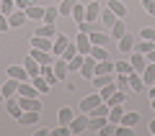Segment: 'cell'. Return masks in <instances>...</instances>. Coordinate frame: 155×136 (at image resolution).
Returning <instances> with one entry per match:
<instances>
[{"mask_svg": "<svg viewBox=\"0 0 155 136\" xmlns=\"http://www.w3.org/2000/svg\"><path fill=\"white\" fill-rule=\"evenodd\" d=\"M98 103H104V98H101V93H96V90H93L91 95H85V98L80 100V113H91Z\"/></svg>", "mask_w": 155, "mask_h": 136, "instance_id": "cell-1", "label": "cell"}, {"mask_svg": "<svg viewBox=\"0 0 155 136\" xmlns=\"http://www.w3.org/2000/svg\"><path fill=\"white\" fill-rule=\"evenodd\" d=\"M88 118H91V116L83 113V116H75V118L70 121V131H72V136H78V134H83V131H88Z\"/></svg>", "mask_w": 155, "mask_h": 136, "instance_id": "cell-2", "label": "cell"}, {"mask_svg": "<svg viewBox=\"0 0 155 136\" xmlns=\"http://www.w3.org/2000/svg\"><path fill=\"white\" fill-rule=\"evenodd\" d=\"M18 100H21V108L23 110H36V113H41V100H39V95L36 98H31V95H18Z\"/></svg>", "mask_w": 155, "mask_h": 136, "instance_id": "cell-3", "label": "cell"}, {"mask_svg": "<svg viewBox=\"0 0 155 136\" xmlns=\"http://www.w3.org/2000/svg\"><path fill=\"white\" fill-rule=\"evenodd\" d=\"M70 41H72V39L67 36V33H57V36H54V44H52V54H54V57H62V51L67 49V44H70Z\"/></svg>", "mask_w": 155, "mask_h": 136, "instance_id": "cell-4", "label": "cell"}, {"mask_svg": "<svg viewBox=\"0 0 155 136\" xmlns=\"http://www.w3.org/2000/svg\"><path fill=\"white\" fill-rule=\"evenodd\" d=\"M93 75H96V59L91 54H85V62H83V67H80V77L83 80H93Z\"/></svg>", "mask_w": 155, "mask_h": 136, "instance_id": "cell-5", "label": "cell"}, {"mask_svg": "<svg viewBox=\"0 0 155 136\" xmlns=\"http://www.w3.org/2000/svg\"><path fill=\"white\" fill-rule=\"evenodd\" d=\"M54 75L60 82L67 80V75H70V64H67V59H62V57H57L54 59Z\"/></svg>", "mask_w": 155, "mask_h": 136, "instance_id": "cell-6", "label": "cell"}, {"mask_svg": "<svg viewBox=\"0 0 155 136\" xmlns=\"http://www.w3.org/2000/svg\"><path fill=\"white\" fill-rule=\"evenodd\" d=\"M75 46H78V51L80 54H91V36L88 33H83V31H78V36H75Z\"/></svg>", "mask_w": 155, "mask_h": 136, "instance_id": "cell-7", "label": "cell"}, {"mask_svg": "<svg viewBox=\"0 0 155 136\" xmlns=\"http://www.w3.org/2000/svg\"><path fill=\"white\" fill-rule=\"evenodd\" d=\"M5 110H8V116H11V118H16V121H18V116L23 113L18 95H16V98H5Z\"/></svg>", "mask_w": 155, "mask_h": 136, "instance_id": "cell-8", "label": "cell"}, {"mask_svg": "<svg viewBox=\"0 0 155 136\" xmlns=\"http://www.w3.org/2000/svg\"><path fill=\"white\" fill-rule=\"evenodd\" d=\"M31 57L39 62V64H52V62L57 59V57L52 54V51H44V49H34V46H31Z\"/></svg>", "mask_w": 155, "mask_h": 136, "instance_id": "cell-9", "label": "cell"}, {"mask_svg": "<svg viewBox=\"0 0 155 136\" xmlns=\"http://www.w3.org/2000/svg\"><path fill=\"white\" fill-rule=\"evenodd\" d=\"M8 77H13V80H18V82L31 80V75L26 72V67H23V64H13V67H8Z\"/></svg>", "mask_w": 155, "mask_h": 136, "instance_id": "cell-10", "label": "cell"}, {"mask_svg": "<svg viewBox=\"0 0 155 136\" xmlns=\"http://www.w3.org/2000/svg\"><path fill=\"white\" fill-rule=\"evenodd\" d=\"M52 44H54V39L36 36V33L31 36V46H34V49H44V51H52Z\"/></svg>", "mask_w": 155, "mask_h": 136, "instance_id": "cell-11", "label": "cell"}, {"mask_svg": "<svg viewBox=\"0 0 155 136\" xmlns=\"http://www.w3.org/2000/svg\"><path fill=\"white\" fill-rule=\"evenodd\" d=\"M18 85H21L18 80L8 77V80L3 82V87H0V90H3V95H5V98H16V95H18Z\"/></svg>", "mask_w": 155, "mask_h": 136, "instance_id": "cell-12", "label": "cell"}, {"mask_svg": "<svg viewBox=\"0 0 155 136\" xmlns=\"http://www.w3.org/2000/svg\"><path fill=\"white\" fill-rule=\"evenodd\" d=\"M96 18H101V3H98V0H91L88 5H85V21L93 23Z\"/></svg>", "mask_w": 155, "mask_h": 136, "instance_id": "cell-13", "label": "cell"}, {"mask_svg": "<svg viewBox=\"0 0 155 136\" xmlns=\"http://www.w3.org/2000/svg\"><path fill=\"white\" fill-rule=\"evenodd\" d=\"M116 44H119V51H122V54H129V51L134 49V33H129V31H127Z\"/></svg>", "mask_w": 155, "mask_h": 136, "instance_id": "cell-14", "label": "cell"}, {"mask_svg": "<svg viewBox=\"0 0 155 136\" xmlns=\"http://www.w3.org/2000/svg\"><path fill=\"white\" fill-rule=\"evenodd\" d=\"M39 118H41V113H36V110H23L18 116V123L21 126H34V123H39Z\"/></svg>", "mask_w": 155, "mask_h": 136, "instance_id": "cell-15", "label": "cell"}, {"mask_svg": "<svg viewBox=\"0 0 155 136\" xmlns=\"http://www.w3.org/2000/svg\"><path fill=\"white\" fill-rule=\"evenodd\" d=\"M26 21H28V18H26V11H18V8L11 13V16H8V23H11V28H21Z\"/></svg>", "mask_w": 155, "mask_h": 136, "instance_id": "cell-16", "label": "cell"}, {"mask_svg": "<svg viewBox=\"0 0 155 136\" xmlns=\"http://www.w3.org/2000/svg\"><path fill=\"white\" fill-rule=\"evenodd\" d=\"M114 80H116V72H114V75H93V80H91V82H93V90L98 93L101 87H106L109 82H114Z\"/></svg>", "mask_w": 155, "mask_h": 136, "instance_id": "cell-17", "label": "cell"}, {"mask_svg": "<svg viewBox=\"0 0 155 136\" xmlns=\"http://www.w3.org/2000/svg\"><path fill=\"white\" fill-rule=\"evenodd\" d=\"M129 62H132L134 72H140V75H142V70L147 67V57H145V54H140V51H132V57H129Z\"/></svg>", "mask_w": 155, "mask_h": 136, "instance_id": "cell-18", "label": "cell"}, {"mask_svg": "<svg viewBox=\"0 0 155 136\" xmlns=\"http://www.w3.org/2000/svg\"><path fill=\"white\" fill-rule=\"evenodd\" d=\"M34 33H36V36H47V39H54V36H57L60 31H57V26H54V23H41V26H39V28H36Z\"/></svg>", "mask_w": 155, "mask_h": 136, "instance_id": "cell-19", "label": "cell"}, {"mask_svg": "<svg viewBox=\"0 0 155 136\" xmlns=\"http://www.w3.org/2000/svg\"><path fill=\"white\" fill-rule=\"evenodd\" d=\"M23 67H26V72H28V75H31V77H36V75H41V64H39V62L34 59L31 54H28L26 59H23Z\"/></svg>", "mask_w": 155, "mask_h": 136, "instance_id": "cell-20", "label": "cell"}, {"mask_svg": "<svg viewBox=\"0 0 155 136\" xmlns=\"http://www.w3.org/2000/svg\"><path fill=\"white\" fill-rule=\"evenodd\" d=\"M129 87L134 90V95L145 90V82H142V75L140 72H129Z\"/></svg>", "mask_w": 155, "mask_h": 136, "instance_id": "cell-21", "label": "cell"}, {"mask_svg": "<svg viewBox=\"0 0 155 136\" xmlns=\"http://www.w3.org/2000/svg\"><path fill=\"white\" fill-rule=\"evenodd\" d=\"M114 59H104V62H96V75H114Z\"/></svg>", "mask_w": 155, "mask_h": 136, "instance_id": "cell-22", "label": "cell"}, {"mask_svg": "<svg viewBox=\"0 0 155 136\" xmlns=\"http://www.w3.org/2000/svg\"><path fill=\"white\" fill-rule=\"evenodd\" d=\"M106 123H109L106 116H91V118H88V131H101Z\"/></svg>", "mask_w": 155, "mask_h": 136, "instance_id": "cell-23", "label": "cell"}, {"mask_svg": "<svg viewBox=\"0 0 155 136\" xmlns=\"http://www.w3.org/2000/svg\"><path fill=\"white\" fill-rule=\"evenodd\" d=\"M124 33H127V23H124V18H116V23L111 26V39H116V41H119Z\"/></svg>", "mask_w": 155, "mask_h": 136, "instance_id": "cell-24", "label": "cell"}, {"mask_svg": "<svg viewBox=\"0 0 155 136\" xmlns=\"http://www.w3.org/2000/svg\"><path fill=\"white\" fill-rule=\"evenodd\" d=\"M91 57H93L96 62L111 59V54H109V51H106V46H98V44H93V46H91Z\"/></svg>", "mask_w": 155, "mask_h": 136, "instance_id": "cell-25", "label": "cell"}, {"mask_svg": "<svg viewBox=\"0 0 155 136\" xmlns=\"http://www.w3.org/2000/svg\"><path fill=\"white\" fill-rule=\"evenodd\" d=\"M88 36H91V44H98V46H106L111 41V33H104V31H93Z\"/></svg>", "mask_w": 155, "mask_h": 136, "instance_id": "cell-26", "label": "cell"}, {"mask_svg": "<svg viewBox=\"0 0 155 136\" xmlns=\"http://www.w3.org/2000/svg\"><path fill=\"white\" fill-rule=\"evenodd\" d=\"M31 82H34V87H36L39 93H49V90H52V85L47 82V77H44V75H36V77H31Z\"/></svg>", "mask_w": 155, "mask_h": 136, "instance_id": "cell-27", "label": "cell"}, {"mask_svg": "<svg viewBox=\"0 0 155 136\" xmlns=\"http://www.w3.org/2000/svg\"><path fill=\"white\" fill-rule=\"evenodd\" d=\"M142 82H145V87H150L155 82V64L153 62H147V67L142 70Z\"/></svg>", "mask_w": 155, "mask_h": 136, "instance_id": "cell-28", "label": "cell"}, {"mask_svg": "<svg viewBox=\"0 0 155 136\" xmlns=\"http://www.w3.org/2000/svg\"><path fill=\"white\" fill-rule=\"evenodd\" d=\"M44 11L47 8H41V5H31V8H26V18L28 21H41L44 18Z\"/></svg>", "mask_w": 155, "mask_h": 136, "instance_id": "cell-29", "label": "cell"}, {"mask_svg": "<svg viewBox=\"0 0 155 136\" xmlns=\"http://www.w3.org/2000/svg\"><path fill=\"white\" fill-rule=\"evenodd\" d=\"M57 18H60V8H57L54 3H52V5L44 11V18H41V23H54Z\"/></svg>", "mask_w": 155, "mask_h": 136, "instance_id": "cell-30", "label": "cell"}, {"mask_svg": "<svg viewBox=\"0 0 155 136\" xmlns=\"http://www.w3.org/2000/svg\"><path fill=\"white\" fill-rule=\"evenodd\" d=\"M72 118H75V113H72V108H67V105H65V108H60V110H57V121H60V123L70 126V121H72Z\"/></svg>", "mask_w": 155, "mask_h": 136, "instance_id": "cell-31", "label": "cell"}, {"mask_svg": "<svg viewBox=\"0 0 155 136\" xmlns=\"http://www.w3.org/2000/svg\"><path fill=\"white\" fill-rule=\"evenodd\" d=\"M109 8L114 11L116 18H124V16H127V5H124L122 0H109Z\"/></svg>", "mask_w": 155, "mask_h": 136, "instance_id": "cell-32", "label": "cell"}, {"mask_svg": "<svg viewBox=\"0 0 155 136\" xmlns=\"http://www.w3.org/2000/svg\"><path fill=\"white\" fill-rule=\"evenodd\" d=\"M114 70L119 72V75H129V72H134V67H132V62H127V59H116Z\"/></svg>", "mask_w": 155, "mask_h": 136, "instance_id": "cell-33", "label": "cell"}, {"mask_svg": "<svg viewBox=\"0 0 155 136\" xmlns=\"http://www.w3.org/2000/svg\"><path fill=\"white\" fill-rule=\"evenodd\" d=\"M127 98H129V95H124L122 90H114V93L106 98V103H109V105H124V100H127Z\"/></svg>", "mask_w": 155, "mask_h": 136, "instance_id": "cell-34", "label": "cell"}, {"mask_svg": "<svg viewBox=\"0 0 155 136\" xmlns=\"http://www.w3.org/2000/svg\"><path fill=\"white\" fill-rule=\"evenodd\" d=\"M72 21H75V23H83L85 21V5H83V3H75V8H72Z\"/></svg>", "mask_w": 155, "mask_h": 136, "instance_id": "cell-35", "label": "cell"}, {"mask_svg": "<svg viewBox=\"0 0 155 136\" xmlns=\"http://www.w3.org/2000/svg\"><path fill=\"white\" fill-rule=\"evenodd\" d=\"M101 21H104V26H114L116 23V16H114V11H111V8H101Z\"/></svg>", "mask_w": 155, "mask_h": 136, "instance_id": "cell-36", "label": "cell"}, {"mask_svg": "<svg viewBox=\"0 0 155 136\" xmlns=\"http://www.w3.org/2000/svg\"><path fill=\"white\" fill-rule=\"evenodd\" d=\"M122 116H124V108H122V105H111V110H109V123H119Z\"/></svg>", "mask_w": 155, "mask_h": 136, "instance_id": "cell-37", "label": "cell"}, {"mask_svg": "<svg viewBox=\"0 0 155 136\" xmlns=\"http://www.w3.org/2000/svg\"><path fill=\"white\" fill-rule=\"evenodd\" d=\"M78 0H60V16H72V8H75Z\"/></svg>", "mask_w": 155, "mask_h": 136, "instance_id": "cell-38", "label": "cell"}, {"mask_svg": "<svg viewBox=\"0 0 155 136\" xmlns=\"http://www.w3.org/2000/svg\"><path fill=\"white\" fill-rule=\"evenodd\" d=\"M119 123H124V126H132V128H134V126L140 123V113H137V110H134V113H124Z\"/></svg>", "mask_w": 155, "mask_h": 136, "instance_id": "cell-39", "label": "cell"}, {"mask_svg": "<svg viewBox=\"0 0 155 136\" xmlns=\"http://www.w3.org/2000/svg\"><path fill=\"white\" fill-rule=\"evenodd\" d=\"M83 62H85V54H75L67 64H70V72H80V67H83Z\"/></svg>", "mask_w": 155, "mask_h": 136, "instance_id": "cell-40", "label": "cell"}, {"mask_svg": "<svg viewBox=\"0 0 155 136\" xmlns=\"http://www.w3.org/2000/svg\"><path fill=\"white\" fill-rule=\"evenodd\" d=\"M75 54H80V51H78L75 41H70V44H67V49L62 51V59H67V62H70V59H72V57H75Z\"/></svg>", "mask_w": 155, "mask_h": 136, "instance_id": "cell-41", "label": "cell"}, {"mask_svg": "<svg viewBox=\"0 0 155 136\" xmlns=\"http://www.w3.org/2000/svg\"><path fill=\"white\" fill-rule=\"evenodd\" d=\"M137 36H140V39H147V41H155V28H153V26H145V28H140Z\"/></svg>", "mask_w": 155, "mask_h": 136, "instance_id": "cell-42", "label": "cell"}, {"mask_svg": "<svg viewBox=\"0 0 155 136\" xmlns=\"http://www.w3.org/2000/svg\"><path fill=\"white\" fill-rule=\"evenodd\" d=\"M13 11H16V0H3V3H0V13L11 16Z\"/></svg>", "mask_w": 155, "mask_h": 136, "instance_id": "cell-43", "label": "cell"}, {"mask_svg": "<svg viewBox=\"0 0 155 136\" xmlns=\"http://www.w3.org/2000/svg\"><path fill=\"white\" fill-rule=\"evenodd\" d=\"M52 136H72V131H70V126L60 123L57 128H52Z\"/></svg>", "mask_w": 155, "mask_h": 136, "instance_id": "cell-44", "label": "cell"}, {"mask_svg": "<svg viewBox=\"0 0 155 136\" xmlns=\"http://www.w3.org/2000/svg\"><path fill=\"white\" fill-rule=\"evenodd\" d=\"M114 90H119V87H116V82H109V85H106V87H101V90H98V93H101V98H109V95L111 93H114Z\"/></svg>", "mask_w": 155, "mask_h": 136, "instance_id": "cell-45", "label": "cell"}, {"mask_svg": "<svg viewBox=\"0 0 155 136\" xmlns=\"http://www.w3.org/2000/svg\"><path fill=\"white\" fill-rule=\"evenodd\" d=\"M140 3H142V11L147 16H155V0H140Z\"/></svg>", "mask_w": 155, "mask_h": 136, "instance_id": "cell-46", "label": "cell"}, {"mask_svg": "<svg viewBox=\"0 0 155 136\" xmlns=\"http://www.w3.org/2000/svg\"><path fill=\"white\" fill-rule=\"evenodd\" d=\"M98 134H101V136H116V123H106Z\"/></svg>", "mask_w": 155, "mask_h": 136, "instance_id": "cell-47", "label": "cell"}, {"mask_svg": "<svg viewBox=\"0 0 155 136\" xmlns=\"http://www.w3.org/2000/svg\"><path fill=\"white\" fill-rule=\"evenodd\" d=\"M127 85H129V75H119V72H116V87H119V90H124Z\"/></svg>", "mask_w": 155, "mask_h": 136, "instance_id": "cell-48", "label": "cell"}, {"mask_svg": "<svg viewBox=\"0 0 155 136\" xmlns=\"http://www.w3.org/2000/svg\"><path fill=\"white\" fill-rule=\"evenodd\" d=\"M116 136H132V126H124V123H116Z\"/></svg>", "mask_w": 155, "mask_h": 136, "instance_id": "cell-49", "label": "cell"}, {"mask_svg": "<svg viewBox=\"0 0 155 136\" xmlns=\"http://www.w3.org/2000/svg\"><path fill=\"white\" fill-rule=\"evenodd\" d=\"M78 31H83V33H93L96 28H93V23H91V21H83V23H78Z\"/></svg>", "mask_w": 155, "mask_h": 136, "instance_id": "cell-50", "label": "cell"}, {"mask_svg": "<svg viewBox=\"0 0 155 136\" xmlns=\"http://www.w3.org/2000/svg\"><path fill=\"white\" fill-rule=\"evenodd\" d=\"M31 5H36V0H16L18 11H26V8H31Z\"/></svg>", "mask_w": 155, "mask_h": 136, "instance_id": "cell-51", "label": "cell"}, {"mask_svg": "<svg viewBox=\"0 0 155 136\" xmlns=\"http://www.w3.org/2000/svg\"><path fill=\"white\" fill-rule=\"evenodd\" d=\"M11 28V23H8V16L5 13H0V31H8Z\"/></svg>", "mask_w": 155, "mask_h": 136, "instance_id": "cell-52", "label": "cell"}, {"mask_svg": "<svg viewBox=\"0 0 155 136\" xmlns=\"http://www.w3.org/2000/svg\"><path fill=\"white\" fill-rule=\"evenodd\" d=\"M49 134H52L49 128H36V136H49Z\"/></svg>", "mask_w": 155, "mask_h": 136, "instance_id": "cell-53", "label": "cell"}, {"mask_svg": "<svg viewBox=\"0 0 155 136\" xmlns=\"http://www.w3.org/2000/svg\"><path fill=\"white\" fill-rule=\"evenodd\" d=\"M145 57H147V62H153V64H155V49H153V51H147Z\"/></svg>", "mask_w": 155, "mask_h": 136, "instance_id": "cell-54", "label": "cell"}, {"mask_svg": "<svg viewBox=\"0 0 155 136\" xmlns=\"http://www.w3.org/2000/svg\"><path fill=\"white\" fill-rule=\"evenodd\" d=\"M147 128H150V134H155V118L150 121V126H147Z\"/></svg>", "mask_w": 155, "mask_h": 136, "instance_id": "cell-55", "label": "cell"}, {"mask_svg": "<svg viewBox=\"0 0 155 136\" xmlns=\"http://www.w3.org/2000/svg\"><path fill=\"white\" fill-rule=\"evenodd\" d=\"M150 98H155V82L150 85Z\"/></svg>", "mask_w": 155, "mask_h": 136, "instance_id": "cell-56", "label": "cell"}, {"mask_svg": "<svg viewBox=\"0 0 155 136\" xmlns=\"http://www.w3.org/2000/svg\"><path fill=\"white\" fill-rule=\"evenodd\" d=\"M3 100H5V95H3V90H0V103H3Z\"/></svg>", "mask_w": 155, "mask_h": 136, "instance_id": "cell-57", "label": "cell"}, {"mask_svg": "<svg viewBox=\"0 0 155 136\" xmlns=\"http://www.w3.org/2000/svg\"><path fill=\"white\" fill-rule=\"evenodd\" d=\"M150 103H153V110H155V98H150Z\"/></svg>", "mask_w": 155, "mask_h": 136, "instance_id": "cell-58", "label": "cell"}, {"mask_svg": "<svg viewBox=\"0 0 155 136\" xmlns=\"http://www.w3.org/2000/svg\"><path fill=\"white\" fill-rule=\"evenodd\" d=\"M54 3H60V0H54Z\"/></svg>", "mask_w": 155, "mask_h": 136, "instance_id": "cell-59", "label": "cell"}, {"mask_svg": "<svg viewBox=\"0 0 155 136\" xmlns=\"http://www.w3.org/2000/svg\"><path fill=\"white\" fill-rule=\"evenodd\" d=\"M0 3H3V0H0Z\"/></svg>", "mask_w": 155, "mask_h": 136, "instance_id": "cell-60", "label": "cell"}]
</instances>
